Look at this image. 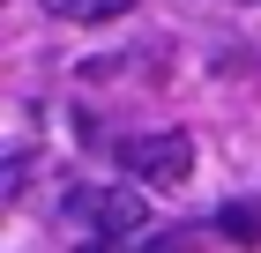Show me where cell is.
Returning a JSON list of instances; mask_svg holds the SVG:
<instances>
[{"label":"cell","mask_w":261,"mask_h":253,"mask_svg":"<svg viewBox=\"0 0 261 253\" xmlns=\"http://www.w3.org/2000/svg\"><path fill=\"white\" fill-rule=\"evenodd\" d=\"M112 156H120L135 179H149V186H187V179H194V142L187 134H127Z\"/></svg>","instance_id":"6da1fadb"},{"label":"cell","mask_w":261,"mask_h":253,"mask_svg":"<svg viewBox=\"0 0 261 253\" xmlns=\"http://www.w3.org/2000/svg\"><path fill=\"white\" fill-rule=\"evenodd\" d=\"M45 15H60V22H120V15H135V0H45Z\"/></svg>","instance_id":"3957f363"},{"label":"cell","mask_w":261,"mask_h":253,"mask_svg":"<svg viewBox=\"0 0 261 253\" xmlns=\"http://www.w3.org/2000/svg\"><path fill=\"white\" fill-rule=\"evenodd\" d=\"M157 253H194V246H187V238H164V246H157Z\"/></svg>","instance_id":"5b68a950"},{"label":"cell","mask_w":261,"mask_h":253,"mask_svg":"<svg viewBox=\"0 0 261 253\" xmlns=\"http://www.w3.org/2000/svg\"><path fill=\"white\" fill-rule=\"evenodd\" d=\"M217 231H224V238H239V246H261V216H254V209H239V201H231V209L217 216Z\"/></svg>","instance_id":"277c9868"},{"label":"cell","mask_w":261,"mask_h":253,"mask_svg":"<svg viewBox=\"0 0 261 253\" xmlns=\"http://www.w3.org/2000/svg\"><path fill=\"white\" fill-rule=\"evenodd\" d=\"M67 216H75V223H97L105 238H127V231H142V201H135V194H120V186H105V194L75 186V194H67Z\"/></svg>","instance_id":"7a4b0ae2"},{"label":"cell","mask_w":261,"mask_h":253,"mask_svg":"<svg viewBox=\"0 0 261 253\" xmlns=\"http://www.w3.org/2000/svg\"><path fill=\"white\" fill-rule=\"evenodd\" d=\"M82 253H120V238H112V246H82Z\"/></svg>","instance_id":"8992f818"}]
</instances>
